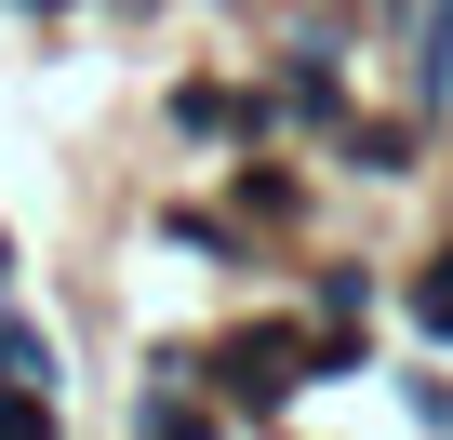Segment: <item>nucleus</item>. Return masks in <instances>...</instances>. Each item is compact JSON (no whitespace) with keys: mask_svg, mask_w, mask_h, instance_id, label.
I'll use <instances>...</instances> for the list:
<instances>
[{"mask_svg":"<svg viewBox=\"0 0 453 440\" xmlns=\"http://www.w3.org/2000/svg\"><path fill=\"white\" fill-rule=\"evenodd\" d=\"M226 387H241V400H280L294 387V334H241V347H226Z\"/></svg>","mask_w":453,"mask_h":440,"instance_id":"1","label":"nucleus"},{"mask_svg":"<svg viewBox=\"0 0 453 440\" xmlns=\"http://www.w3.org/2000/svg\"><path fill=\"white\" fill-rule=\"evenodd\" d=\"M0 387H54V347H41V334H14V320H0Z\"/></svg>","mask_w":453,"mask_h":440,"instance_id":"2","label":"nucleus"},{"mask_svg":"<svg viewBox=\"0 0 453 440\" xmlns=\"http://www.w3.org/2000/svg\"><path fill=\"white\" fill-rule=\"evenodd\" d=\"M0 440H54V400H27V387H0Z\"/></svg>","mask_w":453,"mask_h":440,"instance_id":"3","label":"nucleus"}]
</instances>
